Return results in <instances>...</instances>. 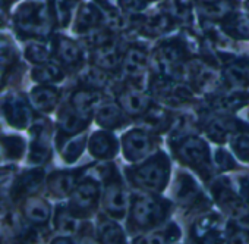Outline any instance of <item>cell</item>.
Listing matches in <instances>:
<instances>
[{"mask_svg": "<svg viewBox=\"0 0 249 244\" xmlns=\"http://www.w3.org/2000/svg\"><path fill=\"white\" fill-rule=\"evenodd\" d=\"M170 165L163 153L148 159L145 163L129 171L131 181L147 191H161L169 181Z\"/></svg>", "mask_w": 249, "mask_h": 244, "instance_id": "1", "label": "cell"}, {"mask_svg": "<svg viewBox=\"0 0 249 244\" xmlns=\"http://www.w3.org/2000/svg\"><path fill=\"white\" fill-rule=\"evenodd\" d=\"M169 210V204L150 196H137L132 202L129 222L137 229H151L159 226Z\"/></svg>", "mask_w": 249, "mask_h": 244, "instance_id": "2", "label": "cell"}, {"mask_svg": "<svg viewBox=\"0 0 249 244\" xmlns=\"http://www.w3.org/2000/svg\"><path fill=\"white\" fill-rule=\"evenodd\" d=\"M176 155L185 163L194 168L204 180L211 174V155L207 143L198 137L189 136L176 144Z\"/></svg>", "mask_w": 249, "mask_h": 244, "instance_id": "3", "label": "cell"}, {"mask_svg": "<svg viewBox=\"0 0 249 244\" xmlns=\"http://www.w3.org/2000/svg\"><path fill=\"white\" fill-rule=\"evenodd\" d=\"M17 30L22 36L30 37H43L49 33V12L43 3H30L24 5L17 12Z\"/></svg>", "mask_w": 249, "mask_h": 244, "instance_id": "4", "label": "cell"}, {"mask_svg": "<svg viewBox=\"0 0 249 244\" xmlns=\"http://www.w3.org/2000/svg\"><path fill=\"white\" fill-rule=\"evenodd\" d=\"M103 206L104 210L113 218H123L126 213L129 206V193L117 178L106 180Z\"/></svg>", "mask_w": 249, "mask_h": 244, "instance_id": "5", "label": "cell"}, {"mask_svg": "<svg viewBox=\"0 0 249 244\" xmlns=\"http://www.w3.org/2000/svg\"><path fill=\"white\" fill-rule=\"evenodd\" d=\"M123 153L124 158L131 162H137L140 159L147 158L154 147V140L150 134V131L141 128V130H132L123 136Z\"/></svg>", "mask_w": 249, "mask_h": 244, "instance_id": "6", "label": "cell"}, {"mask_svg": "<svg viewBox=\"0 0 249 244\" xmlns=\"http://www.w3.org/2000/svg\"><path fill=\"white\" fill-rule=\"evenodd\" d=\"M183 47L176 41L164 43L156 53V65L159 72L167 77H176L182 72L183 65Z\"/></svg>", "mask_w": 249, "mask_h": 244, "instance_id": "7", "label": "cell"}, {"mask_svg": "<svg viewBox=\"0 0 249 244\" xmlns=\"http://www.w3.org/2000/svg\"><path fill=\"white\" fill-rule=\"evenodd\" d=\"M98 196H100L98 183L91 178H85L76 185V188L71 194V204H69L71 210L75 215L92 212V209L97 204Z\"/></svg>", "mask_w": 249, "mask_h": 244, "instance_id": "8", "label": "cell"}, {"mask_svg": "<svg viewBox=\"0 0 249 244\" xmlns=\"http://www.w3.org/2000/svg\"><path fill=\"white\" fill-rule=\"evenodd\" d=\"M33 144L30 152V163L41 165L50 156V128L49 124L43 119L34 122L31 128Z\"/></svg>", "mask_w": 249, "mask_h": 244, "instance_id": "9", "label": "cell"}, {"mask_svg": "<svg viewBox=\"0 0 249 244\" xmlns=\"http://www.w3.org/2000/svg\"><path fill=\"white\" fill-rule=\"evenodd\" d=\"M3 115L9 124L17 128H25L33 119L28 103L19 96H9L3 100Z\"/></svg>", "mask_w": 249, "mask_h": 244, "instance_id": "10", "label": "cell"}, {"mask_svg": "<svg viewBox=\"0 0 249 244\" xmlns=\"http://www.w3.org/2000/svg\"><path fill=\"white\" fill-rule=\"evenodd\" d=\"M92 62H94L95 66L103 68L106 71L116 69L120 65V62H123L119 44L111 39V40L106 41L104 44H101L98 47H94V50H92Z\"/></svg>", "mask_w": 249, "mask_h": 244, "instance_id": "11", "label": "cell"}, {"mask_svg": "<svg viewBox=\"0 0 249 244\" xmlns=\"http://www.w3.org/2000/svg\"><path fill=\"white\" fill-rule=\"evenodd\" d=\"M101 93H98L94 88H85V90H78L72 94L69 104L82 116L89 118V115L97 110V107L101 104Z\"/></svg>", "mask_w": 249, "mask_h": 244, "instance_id": "12", "label": "cell"}, {"mask_svg": "<svg viewBox=\"0 0 249 244\" xmlns=\"http://www.w3.org/2000/svg\"><path fill=\"white\" fill-rule=\"evenodd\" d=\"M119 104L128 115L138 116L148 110L150 99L141 90L128 88L119 94Z\"/></svg>", "mask_w": 249, "mask_h": 244, "instance_id": "13", "label": "cell"}, {"mask_svg": "<svg viewBox=\"0 0 249 244\" xmlns=\"http://www.w3.org/2000/svg\"><path fill=\"white\" fill-rule=\"evenodd\" d=\"M89 153L97 159H110L117 153V140L110 131H98L92 134L89 143Z\"/></svg>", "mask_w": 249, "mask_h": 244, "instance_id": "14", "label": "cell"}, {"mask_svg": "<svg viewBox=\"0 0 249 244\" xmlns=\"http://www.w3.org/2000/svg\"><path fill=\"white\" fill-rule=\"evenodd\" d=\"M214 194H215L217 200L223 204V207L229 213H231L236 219H239V221H248L249 219L248 207L242 203V200H239L234 196V193L230 188H227L221 184H217L214 187Z\"/></svg>", "mask_w": 249, "mask_h": 244, "instance_id": "15", "label": "cell"}, {"mask_svg": "<svg viewBox=\"0 0 249 244\" xmlns=\"http://www.w3.org/2000/svg\"><path fill=\"white\" fill-rule=\"evenodd\" d=\"M226 82L236 90L249 88V59H237L223 71Z\"/></svg>", "mask_w": 249, "mask_h": 244, "instance_id": "16", "label": "cell"}, {"mask_svg": "<svg viewBox=\"0 0 249 244\" xmlns=\"http://www.w3.org/2000/svg\"><path fill=\"white\" fill-rule=\"evenodd\" d=\"M123 112L124 110L120 107V104H114V103L100 104L95 110V121L98 125H101L106 130L119 128L126 122Z\"/></svg>", "mask_w": 249, "mask_h": 244, "instance_id": "17", "label": "cell"}, {"mask_svg": "<svg viewBox=\"0 0 249 244\" xmlns=\"http://www.w3.org/2000/svg\"><path fill=\"white\" fill-rule=\"evenodd\" d=\"M147 53L141 47H131L123 58V71L131 80L138 81L147 68Z\"/></svg>", "mask_w": 249, "mask_h": 244, "instance_id": "18", "label": "cell"}, {"mask_svg": "<svg viewBox=\"0 0 249 244\" xmlns=\"http://www.w3.org/2000/svg\"><path fill=\"white\" fill-rule=\"evenodd\" d=\"M56 55H57L60 63L71 69L78 68L82 62L81 47L75 41H72L63 36L57 37V40H56Z\"/></svg>", "mask_w": 249, "mask_h": 244, "instance_id": "19", "label": "cell"}, {"mask_svg": "<svg viewBox=\"0 0 249 244\" xmlns=\"http://www.w3.org/2000/svg\"><path fill=\"white\" fill-rule=\"evenodd\" d=\"M60 99V91L52 84H40L31 91V102L36 109L43 112H52Z\"/></svg>", "mask_w": 249, "mask_h": 244, "instance_id": "20", "label": "cell"}, {"mask_svg": "<svg viewBox=\"0 0 249 244\" xmlns=\"http://www.w3.org/2000/svg\"><path fill=\"white\" fill-rule=\"evenodd\" d=\"M57 118H59V127L62 133H65L66 136H73L82 131L88 125V118L78 113L71 104L62 107L59 110Z\"/></svg>", "mask_w": 249, "mask_h": 244, "instance_id": "21", "label": "cell"}, {"mask_svg": "<svg viewBox=\"0 0 249 244\" xmlns=\"http://www.w3.org/2000/svg\"><path fill=\"white\" fill-rule=\"evenodd\" d=\"M49 191L56 197H66L78 185V172H56L49 177Z\"/></svg>", "mask_w": 249, "mask_h": 244, "instance_id": "22", "label": "cell"}, {"mask_svg": "<svg viewBox=\"0 0 249 244\" xmlns=\"http://www.w3.org/2000/svg\"><path fill=\"white\" fill-rule=\"evenodd\" d=\"M234 131L233 122H230L226 118L221 116H213L208 118L207 124H205V133L210 137V140H213L214 143H224L229 136Z\"/></svg>", "mask_w": 249, "mask_h": 244, "instance_id": "23", "label": "cell"}, {"mask_svg": "<svg viewBox=\"0 0 249 244\" xmlns=\"http://www.w3.org/2000/svg\"><path fill=\"white\" fill-rule=\"evenodd\" d=\"M22 212L24 216L31 221L33 224L37 225H43L49 221L50 216V206L47 202H44L43 199L38 197H30L25 200L24 206H22Z\"/></svg>", "mask_w": 249, "mask_h": 244, "instance_id": "24", "label": "cell"}, {"mask_svg": "<svg viewBox=\"0 0 249 244\" xmlns=\"http://www.w3.org/2000/svg\"><path fill=\"white\" fill-rule=\"evenodd\" d=\"M172 124V119L163 109H148L145 115L141 118V127L150 133H161L166 131Z\"/></svg>", "mask_w": 249, "mask_h": 244, "instance_id": "25", "label": "cell"}, {"mask_svg": "<svg viewBox=\"0 0 249 244\" xmlns=\"http://www.w3.org/2000/svg\"><path fill=\"white\" fill-rule=\"evenodd\" d=\"M101 22V14L100 11L94 6V5H84L76 17V22H75V31L81 33V34H87L92 30H95L98 27V24Z\"/></svg>", "mask_w": 249, "mask_h": 244, "instance_id": "26", "label": "cell"}, {"mask_svg": "<svg viewBox=\"0 0 249 244\" xmlns=\"http://www.w3.org/2000/svg\"><path fill=\"white\" fill-rule=\"evenodd\" d=\"M57 147H60V155L65 159V162L72 163L75 162L81 153L84 152L85 147V136L79 134V136H72L68 139H63L57 143Z\"/></svg>", "mask_w": 249, "mask_h": 244, "instance_id": "27", "label": "cell"}, {"mask_svg": "<svg viewBox=\"0 0 249 244\" xmlns=\"http://www.w3.org/2000/svg\"><path fill=\"white\" fill-rule=\"evenodd\" d=\"M175 196L180 203H194L199 196L196 183L188 175H180L175 185Z\"/></svg>", "mask_w": 249, "mask_h": 244, "instance_id": "28", "label": "cell"}, {"mask_svg": "<svg viewBox=\"0 0 249 244\" xmlns=\"http://www.w3.org/2000/svg\"><path fill=\"white\" fill-rule=\"evenodd\" d=\"M191 74H192L194 84H196V87L201 88L202 91L213 90L215 87V84H217L214 71L208 65H205V63L194 65L192 69H191Z\"/></svg>", "mask_w": 249, "mask_h": 244, "instance_id": "29", "label": "cell"}, {"mask_svg": "<svg viewBox=\"0 0 249 244\" xmlns=\"http://www.w3.org/2000/svg\"><path fill=\"white\" fill-rule=\"evenodd\" d=\"M33 78L40 84H56L63 80V72L56 63L49 61L33 71Z\"/></svg>", "mask_w": 249, "mask_h": 244, "instance_id": "30", "label": "cell"}, {"mask_svg": "<svg viewBox=\"0 0 249 244\" xmlns=\"http://www.w3.org/2000/svg\"><path fill=\"white\" fill-rule=\"evenodd\" d=\"M43 177H44V172L41 169H33V171H28L27 174H24L15 184V193L17 196H24V194H30L33 191H36L41 181H43Z\"/></svg>", "mask_w": 249, "mask_h": 244, "instance_id": "31", "label": "cell"}, {"mask_svg": "<svg viewBox=\"0 0 249 244\" xmlns=\"http://www.w3.org/2000/svg\"><path fill=\"white\" fill-rule=\"evenodd\" d=\"M54 225L57 232L63 234V235H73L78 229H79V222L75 218V213L71 210H65V209H57L56 218H54Z\"/></svg>", "mask_w": 249, "mask_h": 244, "instance_id": "32", "label": "cell"}, {"mask_svg": "<svg viewBox=\"0 0 249 244\" xmlns=\"http://www.w3.org/2000/svg\"><path fill=\"white\" fill-rule=\"evenodd\" d=\"M229 3L226 0H199V11L210 20H220L229 14Z\"/></svg>", "mask_w": 249, "mask_h": 244, "instance_id": "33", "label": "cell"}, {"mask_svg": "<svg viewBox=\"0 0 249 244\" xmlns=\"http://www.w3.org/2000/svg\"><path fill=\"white\" fill-rule=\"evenodd\" d=\"M81 81L88 87V88H94L98 90L104 85H107L108 77L106 69L98 68V66H89L85 71H82L81 74Z\"/></svg>", "mask_w": 249, "mask_h": 244, "instance_id": "34", "label": "cell"}, {"mask_svg": "<svg viewBox=\"0 0 249 244\" xmlns=\"http://www.w3.org/2000/svg\"><path fill=\"white\" fill-rule=\"evenodd\" d=\"M98 238L104 243H122L124 241V235L122 228L111 222V221H100L98 229H97Z\"/></svg>", "mask_w": 249, "mask_h": 244, "instance_id": "35", "label": "cell"}, {"mask_svg": "<svg viewBox=\"0 0 249 244\" xmlns=\"http://www.w3.org/2000/svg\"><path fill=\"white\" fill-rule=\"evenodd\" d=\"M3 155L5 158L9 159H19L25 150V142L21 137L17 136H9V137H3Z\"/></svg>", "mask_w": 249, "mask_h": 244, "instance_id": "36", "label": "cell"}, {"mask_svg": "<svg viewBox=\"0 0 249 244\" xmlns=\"http://www.w3.org/2000/svg\"><path fill=\"white\" fill-rule=\"evenodd\" d=\"M76 2H78V0H54L56 18H57V22L62 27H66L69 24Z\"/></svg>", "mask_w": 249, "mask_h": 244, "instance_id": "37", "label": "cell"}, {"mask_svg": "<svg viewBox=\"0 0 249 244\" xmlns=\"http://www.w3.org/2000/svg\"><path fill=\"white\" fill-rule=\"evenodd\" d=\"M170 25H172V20H170L169 14H157L147 21L145 28H147L148 34L157 36V34L167 31L170 28Z\"/></svg>", "mask_w": 249, "mask_h": 244, "instance_id": "38", "label": "cell"}, {"mask_svg": "<svg viewBox=\"0 0 249 244\" xmlns=\"http://www.w3.org/2000/svg\"><path fill=\"white\" fill-rule=\"evenodd\" d=\"M226 31L236 39H249V21L246 18H231L226 25Z\"/></svg>", "mask_w": 249, "mask_h": 244, "instance_id": "39", "label": "cell"}, {"mask_svg": "<svg viewBox=\"0 0 249 244\" xmlns=\"http://www.w3.org/2000/svg\"><path fill=\"white\" fill-rule=\"evenodd\" d=\"M25 58H27L30 62H34V63H37V65H41V63L49 62V50H47L43 44L31 43V44L27 46Z\"/></svg>", "mask_w": 249, "mask_h": 244, "instance_id": "40", "label": "cell"}, {"mask_svg": "<svg viewBox=\"0 0 249 244\" xmlns=\"http://www.w3.org/2000/svg\"><path fill=\"white\" fill-rule=\"evenodd\" d=\"M151 238L148 240L150 243H164V241H173V240H178L180 237V232L178 229L176 225H169L166 228H163L161 231H157L154 234L150 235Z\"/></svg>", "mask_w": 249, "mask_h": 244, "instance_id": "41", "label": "cell"}, {"mask_svg": "<svg viewBox=\"0 0 249 244\" xmlns=\"http://www.w3.org/2000/svg\"><path fill=\"white\" fill-rule=\"evenodd\" d=\"M233 152L237 158H240L245 162H249V137L246 136H237L231 142Z\"/></svg>", "mask_w": 249, "mask_h": 244, "instance_id": "42", "label": "cell"}, {"mask_svg": "<svg viewBox=\"0 0 249 244\" xmlns=\"http://www.w3.org/2000/svg\"><path fill=\"white\" fill-rule=\"evenodd\" d=\"M17 61V52L12 47V44L8 43L6 39H3L2 41V66H3V72L8 69V65L12 66V63Z\"/></svg>", "mask_w": 249, "mask_h": 244, "instance_id": "43", "label": "cell"}, {"mask_svg": "<svg viewBox=\"0 0 249 244\" xmlns=\"http://www.w3.org/2000/svg\"><path fill=\"white\" fill-rule=\"evenodd\" d=\"M230 243H249V229L246 226H231L229 231Z\"/></svg>", "mask_w": 249, "mask_h": 244, "instance_id": "44", "label": "cell"}, {"mask_svg": "<svg viewBox=\"0 0 249 244\" xmlns=\"http://www.w3.org/2000/svg\"><path fill=\"white\" fill-rule=\"evenodd\" d=\"M172 15L179 20H186L189 15V3L186 0H172Z\"/></svg>", "mask_w": 249, "mask_h": 244, "instance_id": "45", "label": "cell"}, {"mask_svg": "<svg viewBox=\"0 0 249 244\" xmlns=\"http://www.w3.org/2000/svg\"><path fill=\"white\" fill-rule=\"evenodd\" d=\"M215 161L220 165V168H223V169H230V168L236 166L234 159L224 150H217L215 152Z\"/></svg>", "mask_w": 249, "mask_h": 244, "instance_id": "46", "label": "cell"}, {"mask_svg": "<svg viewBox=\"0 0 249 244\" xmlns=\"http://www.w3.org/2000/svg\"><path fill=\"white\" fill-rule=\"evenodd\" d=\"M120 3L126 12H140L145 8V0H122Z\"/></svg>", "mask_w": 249, "mask_h": 244, "instance_id": "47", "label": "cell"}, {"mask_svg": "<svg viewBox=\"0 0 249 244\" xmlns=\"http://www.w3.org/2000/svg\"><path fill=\"white\" fill-rule=\"evenodd\" d=\"M240 118H243V121L249 122V106L243 104V106L240 107Z\"/></svg>", "mask_w": 249, "mask_h": 244, "instance_id": "48", "label": "cell"}, {"mask_svg": "<svg viewBox=\"0 0 249 244\" xmlns=\"http://www.w3.org/2000/svg\"><path fill=\"white\" fill-rule=\"evenodd\" d=\"M245 9H246V12L249 14V0H245Z\"/></svg>", "mask_w": 249, "mask_h": 244, "instance_id": "49", "label": "cell"}, {"mask_svg": "<svg viewBox=\"0 0 249 244\" xmlns=\"http://www.w3.org/2000/svg\"><path fill=\"white\" fill-rule=\"evenodd\" d=\"M246 188H248V190H246V200L249 202V185H246Z\"/></svg>", "mask_w": 249, "mask_h": 244, "instance_id": "50", "label": "cell"}]
</instances>
